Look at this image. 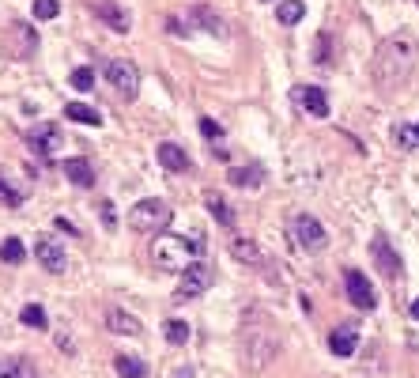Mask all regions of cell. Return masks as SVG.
Segmentation results:
<instances>
[{"instance_id":"cell-24","label":"cell","mask_w":419,"mask_h":378,"mask_svg":"<svg viewBox=\"0 0 419 378\" xmlns=\"http://www.w3.org/2000/svg\"><path fill=\"white\" fill-rule=\"evenodd\" d=\"M204 205H208V212H212V216H216L223 227H230V224H235V208H230V205H227L219 193H208V197H204Z\"/></svg>"},{"instance_id":"cell-21","label":"cell","mask_w":419,"mask_h":378,"mask_svg":"<svg viewBox=\"0 0 419 378\" xmlns=\"http://www.w3.org/2000/svg\"><path fill=\"white\" fill-rule=\"evenodd\" d=\"M0 378H42L38 367L27 360V355H16V360H4L0 363Z\"/></svg>"},{"instance_id":"cell-5","label":"cell","mask_w":419,"mask_h":378,"mask_svg":"<svg viewBox=\"0 0 419 378\" xmlns=\"http://www.w3.org/2000/svg\"><path fill=\"white\" fill-rule=\"evenodd\" d=\"M0 50L12 61H30L38 50V30L30 23H23V19H12V23L4 27V35H0Z\"/></svg>"},{"instance_id":"cell-26","label":"cell","mask_w":419,"mask_h":378,"mask_svg":"<svg viewBox=\"0 0 419 378\" xmlns=\"http://www.w3.org/2000/svg\"><path fill=\"white\" fill-rule=\"evenodd\" d=\"M189 19H196V23H204V30H212V35H223V19H219L208 4H196L193 12H189Z\"/></svg>"},{"instance_id":"cell-35","label":"cell","mask_w":419,"mask_h":378,"mask_svg":"<svg viewBox=\"0 0 419 378\" xmlns=\"http://www.w3.org/2000/svg\"><path fill=\"white\" fill-rule=\"evenodd\" d=\"M98 216H102V224H106L110 231L117 227V212H114V205H110V201H102V205H98Z\"/></svg>"},{"instance_id":"cell-19","label":"cell","mask_w":419,"mask_h":378,"mask_svg":"<svg viewBox=\"0 0 419 378\" xmlns=\"http://www.w3.org/2000/svg\"><path fill=\"white\" fill-rule=\"evenodd\" d=\"M227 182L230 185H238V189H257L264 182V171L257 163H249V166H230L227 171Z\"/></svg>"},{"instance_id":"cell-14","label":"cell","mask_w":419,"mask_h":378,"mask_svg":"<svg viewBox=\"0 0 419 378\" xmlns=\"http://www.w3.org/2000/svg\"><path fill=\"white\" fill-rule=\"evenodd\" d=\"M230 258L242 261V265H253V269H272L268 253H264L253 239H235L230 242Z\"/></svg>"},{"instance_id":"cell-31","label":"cell","mask_w":419,"mask_h":378,"mask_svg":"<svg viewBox=\"0 0 419 378\" xmlns=\"http://www.w3.org/2000/svg\"><path fill=\"white\" fill-rule=\"evenodd\" d=\"M72 87L76 91H95V72L91 69H76L72 72Z\"/></svg>"},{"instance_id":"cell-12","label":"cell","mask_w":419,"mask_h":378,"mask_svg":"<svg viewBox=\"0 0 419 378\" xmlns=\"http://www.w3.org/2000/svg\"><path fill=\"white\" fill-rule=\"evenodd\" d=\"M91 12L102 19L110 30H117V35H129L132 19H129V12H125L121 4H114V0H91Z\"/></svg>"},{"instance_id":"cell-9","label":"cell","mask_w":419,"mask_h":378,"mask_svg":"<svg viewBox=\"0 0 419 378\" xmlns=\"http://www.w3.org/2000/svg\"><path fill=\"white\" fill-rule=\"evenodd\" d=\"M370 258H374V265H378V273L385 276V280H389V284H401V276H404V261H401V253H396L382 235L370 242Z\"/></svg>"},{"instance_id":"cell-33","label":"cell","mask_w":419,"mask_h":378,"mask_svg":"<svg viewBox=\"0 0 419 378\" xmlns=\"http://www.w3.org/2000/svg\"><path fill=\"white\" fill-rule=\"evenodd\" d=\"M0 197H4V205H23V193H19V189H12L8 185V178H4V171H0Z\"/></svg>"},{"instance_id":"cell-28","label":"cell","mask_w":419,"mask_h":378,"mask_svg":"<svg viewBox=\"0 0 419 378\" xmlns=\"http://www.w3.org/2000/svg\"><path fill=\"white\" fill-rule=\"evenodd\" d=\"M23 258H27V246H23L19 239H4V242H0V261H8V265H19Z\"/></svg>"},{"instance_id":"cell-34","label":"cell","mask_w":419,"mask_h":378,"mask_svg":"<svg viewBox=\"0 0 419 378\" xmlns=\"http://www.w3.org/2000/svg\"><path fill=\"white\" fill-rule=\"evenodd\" d=\"M201 132L208 140H219V137H223V125H219L216 118H201Z\"/></svg>"},{"instance_id":"cell-23","label":"cell","mask_w":419,"mask_h":378,"mask_svg":"<svg viewBox=\"0 0 419 378\" xmlns=\"http://www.w3.org/2000/svg\"><path fill=\"white\" fill-rule=\"evenodd\" d=\"M302 16H306V0H280V4H276V19H280L283 27H295Z\"/></svg>"},{"instance_id":"cell-30","label":"cell","mask_w":419,"mask_h":378,"mask_svg":"<svg viewBox=\"0 0 419 378\" xmlns=\"http://www.w3.org/2000/svg\"><path fill=\"white\" fill-rule=\"evenodd\" d=\"M163 333H167L170 344H185V340H189V326H185V321H178V318H170L167 326H163Z\"/></svg>"},{"instance_id":"cell-15","label":"cell","mask_w":419,"mask_h":378,"mask_svg":"<svg viewBox=\"0 0 419 378\" xmlns=\"http://www.w3.org/2000/svg\"><path fill=\"white\" fill-rule=\"evenodd\" d=\"M106 329L117 333V337H140V333H144V321L136 314H129V310L114 307V310H106Z\"/></svg>"},{"instance_id":"cell-4","label":"cell","mask_w":419,"mask_h":378,"mask_svg":"<svg viewBox=\"0 0 419 378\" xmlns=\"http://www.w3.org/2000/svg\"><path fill=\"white\" fill-rule=\"evenodd\" d=\"M170 205L159 201V197H148V201H136L129 208V227L136 231V235H159V231L170 227Z\"/></svg>"},{"instance_id":"cell-1","label":"cell","mask_w":419,"mask_h":378,"mask_svg":"<svg viewBox=\"0 0 419 378\" xmlns=\"http://www.w3.org/2000/svg\"><path fill=\"white\" fill-rule=\"evenodd\" d=\"M415 61H419V42L415 35L408 30H396V35L382 38V46L374 50V61H370V80L382 95H393L412 80L415 72Z\"/></svg>"},{"instance_id":"cell-13","label":"cell","mask_w":419,"mask_h":378,"mask_svg":"<svg viewBox=\"0 0 419 378\" xmlns=\"http://www.w3.org/2000/svg\"><path fill=\"white\" fill-rule=\"evenodd\" d=\"M295 103H299V110H306V114H314V118L329 114V95L321 91V87H314V84L295 87Z\"/></svg>"},{"instance_id":"cell-39","label":"cell","mask_w":419,"mask_h":378,"mask_svg":"<svg viewBox=\"0 0 419 378\" xmlns=\"http://www.w3.org/2000/svg\"><path fill=\"white\" fill-rule=\"evenodd\" d=\"M415 137H419V121H415Z\"/></svg>"},{"instance_id":"cell-20","label":"cell","mask_w":419,"mask_h":378,"mask_svg":"<svg viewBox=\"0 0 419 378\" xmlns=\"http://www.w3.org/2000/svg\"><path fill=\"white\" fill-rule=\"evenodd\" d=\"M329 348H333L336 355H351L359 348V329L355 326H336L333 337H329Z\"/></svg>"},{"instance_id":"cell-27","label":"cell","mask_w":419,"mask_h":378,"mask_svg":"<svg viewBox=\"0 0 419 378\" xmlns=\"http://www.w3.org/2000/svg\"><path fill=\"white\" fill-rule=\"evenodd\" d=\"M19 321H23V326H30V329H46V326H49L46 310H42L38 303H27L23 310H19Z\"/></svg>"},{"instance_id":"cell-37","label":"cell","mask_w":419,"mask_h":378,"mask_svg":"<svg viewBox=\"0 0 419 378\" xmlns=\"http://www.w3.org/2000/svg\"><path fill=\"white\" fill-rule=\"evenodd\" d=\"M174 378H193V367H185V371H178Z\"/></svg>"},{"instance_id":"cell-6","label":"cell","mask_w":419,"mask_h":378,"mask_svg":"<svg viewBox=\"0 0 419 378\" xmlns=\"http://www.w3.org/2000/svg\"><path fill=\"white\" fill-rule=\"evenodd\" d=\"M106 80L114 84V91L125 98V103H132V98L140 95V69L125 57H114L106 61Z\"/></svg>"},{"instance_id":"cell-25","label":"cell","mask_w":419,"mask_h":378,"mask_svg":"<svg viewBox=\"0 0 419 378\" xmlns=\"http://www.w3.org/2000/svg\"><path fill=\"white\" fill-rule=\"evenodd\" d=\"M114 371H117L121 378H144L148 367H144V360H136V355H117V360H114Z\"/></svg>"},{"instance_id":"cell-22","label":"cell","mask_w":419,"mask_h":378,"mask_svg":"<svg viewBox=\"0 0 419 378\" xmlns=\"http://www.w3.org/2000/svg\"><path fill=\"white\" fill-rule=\"evenodd\" d=\"M64 118L69 121H80V125H102V114L87 103H64Z\"/></svg>"},{"instance_id":"cell-17","label":"cell","mask_w":419,"mask_h":378,"mask_svg":"<svg viewBox=\"0 0 419 378\" xmlns=\"http://www.w3.org/2000/svg\"><path fill=\"white\" fill-rule=\"evenodd\" d=\"M61 171H64V178H69V182H76L80 189H91V185H95V166L87 163V159H64Z\"/></svg>"},{"instance_id":"cell-3","label":"cell","mask_w":419,"mask_h":378,"mask_svg":"<svg viewBox=\"0 0 419 378\" xmlns=\"http://www.w3.org/2000/svg\"><path fill=\"white\" fill-rule=\"evenodd\" d=\"M204 253V239L201 235H167V239H155V246H151V261H155V269H167V273H182L189 258H201Z\"/></svg>"},{"instance_id":"cell-7","label":"cell","mask_w":419,"mask_h":378,"mask_svg":"<svg viewBox=\"0 0 419 378\" xmlns=\"http://www.w3.org/2000/svg\"><path fill=\"white\" fill-rule=\"evenodd\" d=\"M291 239H295V246L306 250V253H321L329 246V235H325V227L317 224L314 216H295L291 219Z\"/></svg>"},{"instance_id":"cell-18","label":"cell","mask_w":419,"mask_h":378,"mask_svg":"<svg viewBox=\"0 0 419 378\" xmlns=\"http://www.w3.org/2000/svg\"><path fill=\"white\" fill-rule=\"evenodd\" d=\"M155 155H159V163L163 166H167V171H189V151H185V148H178V144H159V148H155Z\"/></svg>"},{"instance_id":"cell-29","label":"cell","mask_w":419,"mask_h":378,"mask_svg":"<svg viewBox=\"0 0 419 378\" xmlns=\"http://www.w3.org/2000/svg\"><path fill=\"white\" fill-rule=\"evenodd\" d=\"M393 140H396V148H401V151H415V144H419V137H415L412 125H396V129H393Z\"/></svg>"},{"instance_id":"cell-11","label":"cell","mask_w":419,"mask_h":378,"mask_svg":"<svg viewBox=\"0 0 419 378\" xmlns=\"http://www.w3.org/2000/svg\"><path fill=\"white\" fill-rule=\"evenodd\" d=\"M344 284H348V299H351L359 310H367V314H370V310L378 307V295H374L370 280H367L359 269H348V273H344Z\"/></svg>"},{"instance_id":"cell-38","label":"cell","mask_w":419,"mask_h":378,"mask_svg":"<svg viewBox=\"0 0 419 378\" xmlns=\"http://www.w3.org/2000/svg\"><path fill=\"white\" fill-rule=\"evenodd\" d=\"M408 314H412V318L419 321V299H415V303H412V310H408Z\"/></svg>"},{"instance_id":"cell-16","label":"cell","mask_w":419,"mask_h":378,"mask_svg":"<svg viewBox=\"0 0 419 378\" xmlns=\"http://www.w3.org/2000/svg\"><path fill=\"white\" fill-rule=\"evenodd\" d=\"M35 258L46 265V273H64V265H69V258H64V242H53V239L35 242Z\"/></svg>"},{"instance_id":"cell-10","label":"cell","mask_w":419,"mask_h":378,"mask_svg":"<svg viewBox=\"0 0 419 378\" xmlns=\"http://www.w3.org/2000/svg\"><path fill=\"white\" fill-rule=\"evenodd\" d=\"M30 148H35L42 159H53L61 148H64V137H61V129L53 125V121H38L35 129H30Z\"/></svg>"},{"instance_id":"cell-2","label":"cell","mask_w":419,"mask_h":378,"mask_svg":"<svg viewBox=\"0 0 419 378\" xmlns=\"http://www.w3.org/2000/svg\"><path fill=\"white\" fill-rule=\"evenodd\" d=\"M280 348H283V337H280V329H276V321L264 314V310H249L246 321H242V340H238L242 367H249V371L257 374L280 355Z\"/></svg>"},{"instance_id":"cell-32","label":"cell","mask_w":419,"mask_h":378,"mask_svg":"<svg viewBox=\"0 0 419 378\" xmlns=\"http://www.w3.org/2000/svg\"><path fill=\"white\" fill-rule=\"evenodd\" d=\"M61 4L57 0H35V19H57Z\"/></svg>"},{"instance_id":"cell-36","label":"cell","mask_w":419,"mask_h":378,"mask_svg":"<svg viewBox=\"0 0 419 378\" xmlns=\"http://www.w3.org/2000/svg\"><path fill=\"white\" fill-rule=\"evenodd\" d=\"M317 64H329V53H325V35L317 38Z\"/></svg>"},{"instance_id":"cell-8","label":"cell","mask_w":419,"mask_h":378,"mask_svg":"<svg viewBox=\"0 0 419 378\" xmlns=\"http://www.w3.org/2000/svg\"><path fill=\"white\" fill-rule=\"evenodd\" d=\"M216 280V273L208 269L204 261H193V265H185L182 269V280H178V299L185 303V299H196V295H204L208 287H212Z\"/></svg>"}]
</instances>
